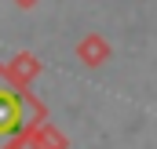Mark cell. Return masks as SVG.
Listing matches in <instances>:
<instances>
[{
	"label": "cell",
	"instance_id": "cell-1",
	"mask_svg": "<svg viewBox=\"0 0 157 149\" xmlns=\"http://www.w3.org/2000/svg\"><path fill=\"white\" fill-rule=\"evenodd\" d=\"M40 120H48L44 102L33 98L29 91L15 87L4 66H0V149H11L18 138H26L29 127H37Z\"/></svg>",
	"mask_w": 157,
	"mask_h": 149
},
{
	"label": "cell",
	"instance_id": "cell-2",
	"mask_svg": "<svg viewBox=\"0 0 157 149\" xmlns=\"http://www.w3.org/2000/svg\"><path fill=\"white\" fill-rule=\"evenodd\" d=\"M44 69L40 66V58L37 55H29V51H18L7 66H4V73H7V80L15 84V87H22V91H29V84L37 80V73Z\"/></svg>",
	"mask_w": 157,
	"mask_h": 149
},
{
	"label": "cell",
	"instance_id": "cell-3",
	"mask_svg": "<svg viewBox=\"0 0 157 149\" xmlns=\"http://www.w3.org/2000/svg\"><path fill=\"white\" fill-rule=\"evenodd\" d=\"M26 142L33 149H70V138H66L55 124H48V120H40L37 127L26 131Z\"/></svg>",
	"mask_w": 157,
	"mask_h": 149
},
{
	"label": "cell",
	"instance_id": "cell-4",
	"mask_svg": "<svg viewBox=\"0 0 157 149\" xmlns=\"http://www.w3.org/2000/svg\"><path fill=\"white\" fill-rule=\"evenodd\" d=\"M77 58L84 62V66H91V69L102 66V62L110 58V40H102L99 33H88V37L77 44Z\"/></svg>",
	"mask_w": 157,
	"mask_h": 149
},
{
	"label": "cell",
	"instance_id": "cell-5",
	"mask_svg": "<svg viewBox=\"0 0 157 149\" xmlns=\"http://www.w3.org/2000/svg\"><path fill=\"white\" fill-rule=\"evenodd\" d=\"M11 149H33V146H29L26 138H18V142H15V146H11Z\"/></svg>",
	"mask_w": 157,
	"mask_h": 149
},
{
	"label": "cell",
	"instance_id": "cell-6",
	"mask_svg": "<svg viewBox=\"0 0 157 149\" xmlns=\"http://www.w3.org/2000/svg\"><path fill=\"white\" fill-rule=\"evenodd\" d=\"M15 4H22V7H33V4H37V0H15Z\"/></svg>",
	"mask_w": 157,
	"mask_h": 149
}]
</instances>
